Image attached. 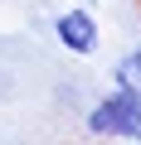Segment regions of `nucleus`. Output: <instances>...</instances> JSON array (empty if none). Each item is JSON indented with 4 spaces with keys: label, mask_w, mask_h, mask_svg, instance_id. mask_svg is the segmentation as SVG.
Listing matches in <instances>:
<instances>
[{
    "label": "nucleus",
    "mask_w": 141,
    "mask_h": 145,
    "mask_svg": "<svg viewBox=\"0 0 141 145\" xmlns=\"http://www.w3.org/2000/svg\"><path fill=\"white\" fill-rule=\"evenodd\" d=\"M83 126H88V135H97V140H131V145H141V92L112 82L107 97L88 102Z\"/></svg>",
    "instance_id": "f257e3e1"
},
{
    "label": "nucleus",
    "mask_w": 141,
    "mask_h": 145,
    "mask_svg": "<svg viewBox=\"0 0 141 145\" xmlns=\"http://www.w3.org/2000/svg\"><path fill=\"white\" fill-rule=\"evenodd\" d=\"M54 39H58V48H68L73 58H93V53H97V44H102L97 15H93V10H83V5L58 10V15H54Z\"/></svg>",
    "instance_id": "f03ea898"
},
{
    "label": "nucleus",
    "mask_w": 141,
    "mask_h": 145,
    "mask_svg": "<svg viewBox=\"0 0 141 145\" xmlns=\"http://www.w3.org/2000/svg\"><path fill=\"white\" fill-rule=\"evenodd\" d=\"M112 82H117V87H136V92H141V44H136V48H126V53L117 58Z\"/></svg>",
    "instance_id": "7ed1b4c3"
}]
</instances>
